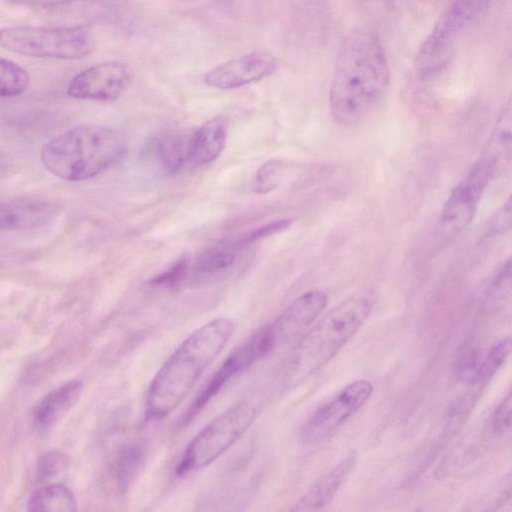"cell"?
Wrapping results in <instances>:
<instances>
[{"label": "cell", "mask_w": 512, "mask_h": 512, "mask_svg": "<svg viewBox=\"0 0 512 512\" xmlns=\"http://www.w3.org/2000/svg\"><path fill=\"white\" fill-rule=\"evenodd\" d=\"M389 61L378 36L356 28L342 40L329 87L333 120L344 126L363 120L381 101L390 84Z\"/></svg>", "instance_id": "cell-1"}, {"label": "cell", "mask_w": 512, "mask_h": 512, "mask_svg": "<svg viewBox=\"0 0 512 512\" xmlns=\"http://www.w3.org/2000/svg\"><path fill=\"white\" fill-rule=\"evenodd\" d=\"M233 330L234 323L221 317L203 324L185 338L149 385L145 401L147 421L162 420L176 410L226 346Z\"/></svg>", "instance_id": "cell-2"}, {"label": "cell", "mask_w": 512, "mask_h": 512, "mask_svg": "<svg viewBox=\"0 0 512 512\" xmlns=\"http://www.w3.org/2000/svg\"><path fill=\"white\" fill-rule=\"evenodd\" d=\"M372 306L371 293H355L310 327L294 344L281 368L282 387L301 385L333 359L362 326Z\"/></svg>", "instance_id": "cell-3"}, {"label": "cell", "mask_w": 512, "mask_h": 512, "mask_svg": "<svg viewBox=\"0 0 512 512\" xmlns=\"http://www.w3.org/2000/svg\"><path fill=\"white\" fill-rule=\"evenodd\" d=\"M123 135L99 125H78L46 142L40 153L43 166L56 177L79 182L96 177L126 153Z\"/></svg>", "instance_id": "cell-4"}, {"label": "cell", "mask_w": 512, "mask_h": 512, "mask_svg": "<svg viewBox=\"0 0 512 512\" xmlns=\"http://www.w3.org/2000/svg\"><path fill=\"white\" fill-rule=\"evenodd\" d=\"M0 46L27 57L74 60L94 50L95 37L86 25L12 26L0 29Z\"/></svg>", "instance_id": "cell-5"}, {"label": "cell", "mask_w": 512, "mask_h": 512, "mask_svg": "<svg viewBox=\"0 0 512 512\" xmlns=\"http://www.w3.org/2000/svg\"><path fill=\"white\" fill-rule=\"evenodd\" d=\"M258 414L250 401L237 403L217 415L188 443L175 468V474L198 471L223 455L251 427Z\"/></svg>", "instance_id": "cell-6"}, {"label": "cell", "mask_w": 512, "mask_h": 512, "mask_svg": "<svg viewBox=\"0 0 512 512\" xmlns=\"http://www.w3.org/2000/svg\"><path fill=\"white\" fill-rule=\"evenodd\" d=\"M504 161L484 149L467 174L454 186L441 212L440 225L448 234H457L473 220L482 195Z\"/></svg>", "instance_id": "cell-7"}, {"label": "cell", "mask_w": 512, "mask_h": 512, "mask_svg": "<svg viewBox=\"0 0 512 512\" xmlns=\"http://www.w3.org/2000/svg\"><path fill=\"white\" fill-rule=\"evenodd\" d=\"M327 301L323 291H308L292 301L272 323L260 328L267 356L294 346L325 309Z\"/></svg>", "instance_id": "cell-8"}, {"label": "cell", "mask_w": 512, "mask_h": 512, "mask_svg": "<svg viewBox=\"0 0 512 512\" xmlns=\"http://www.w3.org/2000/svg\"><path fill=\"white\" fill-rule=\"evenodd\" d=\"M372 392L368 380L346 385L310 415L301 429L302 441L315 443L331 435L366 404Z\"/></svg>", "instance_id": "cell-9"}, {"label": "cell", "mask_w": 512, "mask_h": 512, "mask_svg": "<svg viewBox=\"0 0 512 512\" xmlns=\"http://www.w3.org/2000/svg\"><path fill=\"white\" fill-rule=\"evenodd\" d=\"M491 0H450L420 48L421 57L432 64L445 63L455 37L489 7Z\"/></svg>", "instance_id": "cell-10"}, {"label": "cell", "mask_w": 512, "mask_h": 512, "mask_svg": "<svg viewBox=\"0 0 512 512\" xmlns=\"http://www.w3.org/2000/svg\"><path fill=\"white\" fill-rule=\"evenodd\" d=\"M132 79L131 68L109 61L88 67L69 82L66 93L78 100L112 102L120 97Z\"/></svg>", "instance_id": "cell-11"}, {"label": "cell", "mask_w": 512, "mask_h": 512, "mask_svg": "<svg viewBox=\"0 0 512 512\" xmlns=\"http://www.w3.org/2000/svg\"><path fill=\"white\" fill-rule=\"evenodd\" d=\"M263 358L265 357L260 347L258 337L256 333H254L249 339L232 351L213 374L206 386L198 393L189 409L183 415L182 424H187L195 418L231 379L249 369Z\"/></svg>", "instance_id": "cell-12"}, {"label": "cell", "mask_w": 512, "mask_h": 512, "mask_svg": "<svg viewBox=\"0 0 512 512\" xmlns=\"http://www.w3.org/2000/svg\"><path fill=\"white\" fill-rule=\"evenodd\" d=\"M277 60L264 51L251 52L222 63L204 75L207 86L228 90L262 80L277 70Z\"/></svg>", "instance_id": "cell-13"}, {"label": "cell", "mask_w": 512, "mask_h": 512, "mask_svg": "<svg viewBox=\"0 0 512 512\" xmlns=\"http://www.w3.org/2000/svg\"><path fill=\"white\" fill-rule=\"evenodd\" d=\"M57 212L54 203L38 198L0 200V231L24 230L43 226Z\"/></svg>", "instance_id": "cell-14"}, {"label": "cell", "mask_w": 512, "mask_h": 512, "mask_svg": "<svg viewBox=\"0 0 512 512\" xmlns=\"http://www.w3.org/2000/svg\"><path fill=\"white\" fill-rule=\"evenodd\" d=\"M356 463V454L351 452L321 477L291 508L293 511H319L334 499L339 488Z\"/></svg>", "instance_id": "cell-15"}, {"label": "cell", "mask_w": 512, "mask_h": 512, "mask_svg": "<svg viewBox=\"0 0 512 512\" xmlns=\"http://www.w3.org/2000/svg\"><path fill=\"white\" fill-rule=\"evenodd\" d=\"M149 447L145 440H132L123 444L113 457L109 476L110 481L119 494H125L143 470Z\"/></svg>", "instance_id": "cell-16"}, {"label": "cell", "mask_w": 512, "mask_h": 512, "mask_svg": "<svg viewBox=\"0 0 512 512\" xmlns=\"http://www.w3.org/2000/svg\"><path fill=\"white\" fill-rule=\"evenodd\" d=\"M228 121L224 116H215L203 123L190 136V163L195 166L215 161L224 150Z\"/></svg>", "instance_id": "cell-17"}, {"label": "cell", "mask_w": 512, "mask_h": 512, "mask_svg": "<svg viewBox=\"0 0 512 512\" xmlns=\"http://www.w3.org/2000/svg\"><path fill=\"white\" fill-rule=\"evenodd\" d=\"M82 388V382L74 379L48 392L33 410L35 426L44 429L58 422L76 403Z\"/></svg>", "instance_id": "cell-18"}, {"label": "cell", "mask_w": 512, "mask_h": 512, "mask_svg": "<svg viewBox=\"0 0 512 512\" xmlns=\"http://www.w3.org/2000/svg\"><path fill=\"white\" fill-rule=\"evenodd\" d=\"M147 151L165 173L177 174L190 163V136L168 132L155 135Z\"/></svg>", "instance_id": "cell-19"}, {"label": "cell", "mask_w": 512, "mask_h": 512, "mask_svg": "<svg viewBox=\"0 0 512 512\" xmlns=\"http://www.w3.org/2000/svg\"><path fill=\"white\" fill-rule=\"evenodd\" d=\"M33 512H74L77 501L74 493L63 484H49L33 492L28 501Z\"/></svg>", "instance_id": "cell-20"}, {"label": "cell", "mask_w": 512, "mask_h": 512, "mask_svg": "<svg viewBox=\"0 0 512 512\" xmlns=\"http://www.w3.org/2000/svg\"><path fill=\"white\" fill-rule=\"evenodd\" d=\"M510 347V337H504L490 346L487 351L483 352L473 385H486L493 378L509 357Z\"/></svg>", "instance_id": "cell-21"}, {"label": "cell", "mask_w": 512, "mask_h": 512, "mask_svg": "<svg viewBox=\"0 0 512 512\" xmlns=\"http://www.w3.org/2000/svg\"><path fill=\"white\" fill-rule=\"evenodd\" d=\"M29 84L30 77L26 70L0 57V98L19 96L28 89Z\"/></svg>", "instance_id": "cell-22"}, {"label": "cell", "mask_w": 512, "mask_h": 512, "mask_svg": "<svg viewBox=\"0 0 512 512\" xmlns=\"http://www.w3.org/2000/svg\"><path fill=\"white\" fill-rule=\"evenodd\" d=\"M235 261V252L230 248L216 247L202 252L195 269L202 274L216 273L230 267Z\"/></svg>", "instance_id": "cell-23"}, {"label": "cell", "mask_w": 512, "mask_h": 512, "mask_svg": "<svg viewBox=\"0 0 512 512\" xmlns=\"http://www.w3.org/2000/svg\"><path fill=\"white\" fill-rule=\"evenodd\" d=\"M288 166L279 160L264 163L256 173L253 189L258 194H266L282 182Z\"/></svg>", "instance_id": "cell-24"}, {"label": "cell", "mask_w": 512, "mask_h": 512, "mask_svg": "<svg viewBox=\"0 0 512 512\" xmlns=\"http://www.w3.org/2000/svg\"><path fill=\"white\" fill-rule=\"evenodd\" d=\"M479 347L468 345L459 352L455 364V375L468 384L473 385L483 356Z\"/></svg>", "instance_id": "cell-25"}, {"label": "cell", "mask_w": 512, "mask_h": 512, "mask_svg": "<svg viewBox=\"0 0 512 512\" xmlns=\"http://www.w3.org/2000/svg\"><path fill=\"white\" fill-rule=\"evenodd\" d=\"M68 457L59 451H49L43 454L38 461L36 475L38 481L52 478L68 466Z\"/></svg>", "instance_id": "cell-26"}, {"label": "cell", "mask_w": 512, "mask_h": 512, "mask_svg": "<svg viewBox=\"0 0 512 512\" xmlns=\"http://www.w3.org/2000/svg\"><path fill=\"white\" fill-rule=\"evenodd\" d=\"M292 223L291 219H278L273 220L261 227L256 228L255 230L249 232L245 236H243L238 242L237 246H244L255 243L259 240L277 234L285 229H287Z\"/></svg>", "instance_id": "cell-27"}, {"label": "cell", "mask_w": 512, "mask_h": 512, "mask_svg": "<svg viewBox=\"0 0 512 512\" xmlns=\"http://www.w3.org/2000/svg\"><path fill=\"white\" fill-rule=\"evenodd\" d=\"M511 407L512 397L511 393L508 392L494 409L490 418V426L495 434L502 435L510 429Z\"/></svg>", "instance_id": "cell-28"}, {"label": "cell", "mask_w": 512, "mask_h": 512, "mask_svg": "<svg viewBox=\"0 0 512 512\" xmlns=\"http://www.w3.org/2000/svg\"><path fill=\"white\" fill-rule=\"evenodd\" d=\"M187 269V258L181 257L166 271L154 276L149 283L154 286L173 287L182 281Z\"/></svg>", "instance_id": "cell-29"}, {"label": "cell", "mask_w": 512, "mask_h": 512, "mask_svg": "<svg viewBox=\"0 0 512 512\" xmlns=\"http://www.w3.org/2000/svg\"><path fill=\"white\" fill-rule=\"evenodd\" d=\"M306 1H308L310 3H319L321 0H306Z\"/></svg>", "instance_id": "cell-30"}, {"label": "cell", "mask_w": 512, "mask_h": 512, "mask_svg": "<svg viewBox=\"0 0 512 512\" xmlns=\"http://www.w3.org/2000/svg\"><path fill=\"white\" fill-rule=\"evenodd\" d=\"M0 170H1V161H0Z\"/></svg>", "instance_id": "cell-31"}]
</instances>
